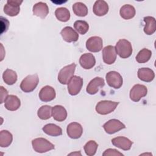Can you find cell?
<instances>
[{"mask_svg":"<svg viewBox=\"0 0 156 156\" xmlns=\"http://www.w3.org/2000/svg\"><path fill=\"white\" fill-rule=\"evenodd\" d=\"M115 48L116 54L122 58H127L132 55L133 51L132 44L126 39L119 40Z\"/></svg>","mask_w":156,"mask_h":156,"instance_id":"obj_1","label":"cell"},{"mask_svg":"<svg viewBox=\"0 0 156 156\" xmlns=\"http://www.w3.org/2000/svg\"><path fill=\"white\" fill-rule=\"evenodd\" d=\"M33 149L38 153H44L54 149V145L44 138H37L32 141Z\"/></svg>","mask_w":156,"mask_h":156,"instance_id":"obj_2","label":"cell"},{"mask_svg":"<svg viewBox=\"0 0 156 156\" xmlns=\"http://www.w3.org/2000/svg\"><path fill=\"white\" fill-rule=\"evenodd\" d=\"M38 82L39 79L37 74L29 75L22 80L20 88L24 93H30L35 89Z\"/></svg>","mask_w":156,"mask_h":156,"instance_id":"obj_3","label":"cell"},{"mask_svg":"<svg viewBox=\"0 0 156 156\" xmlns=\"http://www.w3.org/2000/svg\"><path fill=\"white\" fill-rule=\"evenodd\" d=\"M76 66V65L73 63L62 68L58 74V82L63 85L68 84L74 76Z\"/></svg>","mask_w":156,"mask_h":156,"instance_id":"obj_4","label":"cell"},{"mask_svg":"<svg viewBox=\"0 0 156 156\" xmlns=\"http://www.w3.org/2000/svg\"><path fill=\"white\" fill-rule=\"evenodd\" d=\"M118 104V102L107 100L101 101L96 104L95 109L98 113L105 115L113 112L116 109Z\"/></svg>","mask_w":156,"mask_h":156,"instance_id":"obj_5","label":"cell"},{"mask_svg":"<svg viewBox=\"0 0 156 156\" xmlns=\"http://www.w3.org/2000/svg\"><path fill=\"white\" fill-rule=\"evenodd\" d=\"M105 78L107 84L113 88L118 89L122 85L123 79L122 76L119 73L115 71H112L107 73Z\"/></svg>","mask_w":156,"mask_h":156,"instance_id":"obj_6","label":"cell"},{"mask_svg":"<svg viewBox=\"0 0 156 156\" xmlns=\"http://www.w3.org/2000/svg\"><path fill=\"white\" fill-rule=\"evenodd\" d=\"M147 93V88L144 85L136 84L130 91V98L133 102H138L141 98L146 96Z\"/></svg>","mask_w":156,"mask_h":156,"instance_id":"obj_7","label":"cell"},{"mask_svg":"<svg viewBox=\"0 0 156 156\" xmlns=\"http://www.w3.org/2000/svg\"><path fill=\"white\" fill-rule=\"evenodd\" d=\"M23 1L8 0L4 7V12L10 16H16L20 11V5Z\"/></svg>","mask_w":156,"mask_h":156,"instance_id":"obj_8","label":"cell"},{"mask_svg":"<svg viewBox=\"0 0 156 156\" xmlns=\"http://www.w3.org/2000/svg\"><path fill=\"white\" fill-rule=\"evenodd\" d=\"M83 85V79L80 76H73L68 83V91L72 96L77 95L81 90Z\"/></svg>","mask_w":156,"mask_h":156,"instance_id":"obj_9","label":"cell"},{"mask_svg":"<svg viewBox=\"0 0 156 156\" xmlns=\"http://www.w3.org/2000/svg\"><path fill=\"white\" fill-rule=\"evenodd\" d=\"M103 128L106 133L108 134H113L121 130V129H125L126 126L120 121L116 119H112L106 122L103 125Z\"/></svg>","mask_w":156,"mask_h":156,"instance_id":"obj_10","label":"cell"},{"mask_svg":"<svg viewBox=\"0 0 156 156\" xmlns=\"http://www.w3.org/2000/svg\"><path fill=\"white\" fill-rule=\"evenodd\" d=\"M116 52L115 48L112 45L105 46L102 50V58L105 63L112 65L116 60Z\"/></svg>","mask_w":156,"mask_h":156,"instance_id":"obj_11","label":"cell"},{"mask_svg":"<svg viewBox=\"0 0 156 156\" xmlns=\"http://www.w3.org/2000/svg\"><path fill=\"white\" fill-rule=\"evenodd\" d=\"M102 39L98 36L89 38L86 41V48L88 51L93 52H99L102 49Z\"/></svg>","mask_w":156,"mask_h":156,"instance_id":"obj_12","label":"cell"},{"mask_svg":"<svg viewBox=\"0 0 156 156\" xmlns=\"http://www.w3.org/2000/svg\"><path fill=\"white\" fill-rule=\"evenodd\" d=\"M66 132L68 136L71 138L78 139L82 135L83 128L82 126L78 122H71L67 126Z\"/></svg>","mask_w":156,"mask_h":156,"instance_id":"obj_13","label":"cell"},{"mask_svg":"<svg viewBox=\"0 0 156 156\" xmlns=\"http://www.w3.org/2000/svg\"><path fill=\"white\" fill-rule=\"evenodd\" d=\"M105 82L103 78L96 77L93 79L88 84L86 91L90 94H95L98 93L99 88L104 86Z\"/></svg>","mask_w":156,"mask_h":156,"instance_id":"obj_14","label":"cell"},{"mask_svg":"<svg viewBox=\"0 0 156 156\" xmlns=\"http://www.w3.org/2000/svg\"><path fill=\"white\" fill-rule=\"evenodd\" d=\"M56 96L55 91L51 86L43 87L39 92V98L43 102H49L55 99Z\"/></svg>","mask_w":156,"mask_h":156,"instance_id":"obj_15","label":"cell"},{"mask_svg":"<svg viewBox=\"0 0 156 156\" xmlns=\"http://www.w3.org/2000/svg\"><path fill=\"white\" fill-rule=\"evenodd\" d=\"M60 34L64 41L71 43L78 40L79 35L77 32L70 26L65 27L61 31Z\"/></svg>","mask_w":156,"mask_h":156,"instance_id":"obj_16","label":"cell"},{"mask_svg":"<svg viewBox=\"0 0 156 156\" xmlns=\"http://www.w3.org/2000/svg\"><path fill=\"white\" fill-rule=\"evenodd\" d=\"M112 143L113 146L119 149L124 151H129L130 149L133 142L126 137L118 136L112 140Z\"/></svg>","mask_w":156,"mask_h":156,"instance_id":"obj_17","label":"cell"},{"mask_svg":"<svg viewBox=\"0 0 156 156\" xmlns=\"http://www.w3.org/2000/svg\"><path fill=\"white\" fill-rule=\"evenodd\" d=\"M79 63L83 68L90 69L95 65L96 59L92 54L85 53L80 56L79 58Z\"/></svg>","mask_w":156,"mask_h":156,"instance_id":"obj_18","label":"cell"},{"mask_svg":"<svg viewBox=\"0 0 156 156\" xmlns=\"http://www.w3.org/2000/svg\"><path fill=\"white\" fill-rule=\"evenodd\" d=\"M32 12L34 15L44 19L49 13V8L46 3L39 2L34 5Z\"/></svg>","mask_w":156,"mask_h":156,"instance_id":"obj_19","label":"cell"},{"mask_svg":"<svg viewBox=\"0 0 156 156\" xmlns=\"http://www.w3.org/2000/svg\"><path fill=\"white\" fill-rule=\"evenodd\" d=\"M21 105L20 99L15 95H9L4 101L5 108L10 111L18 110Z\"/></svg>","mask_w":156,"mask_h":156,"instance_id":"obj_20","label":"cell"},{"mask_svg":"<svg viewBox=\"0 0 156 156\" xmlns=\"http://www.w3.org/2000/svg\"><path fill=\"white\" fill-rule=\"evenodd\" d=\"M93 13L98 16H102L106 15L108 12V5L103 0L96 1L93 7Z\"/></svg>","mask_w":156,"mask_h":156,"instance_id":"obj_21","label":"cell"},{"mask_svg":"<svg viewBox=\"0 0 156 156\" xmlns=\"http://www.w3.org/2000/svg\"><path fill=\"white\" fill-rule=\"evenodd\" d=\"M52 116L55 121L62 122L66 119L67 112L64 107L57 105L52 108Z\"/></svg>","mask_w":156,"mask_h":156,"instance_id":"obj_22","label":"cell"},{"mask_svg":"<svg viewBox=\"0 0 156 156\" xmlns=\"http://www.w3.org/2000/svg\"><path fill=\"white\" fill-rule=\"evenodd\" d=\"M138 77L142 81L150 82L155 77V74L153 70L149 68H141L138 70Z\"/></svg>","mask_w":156,"mask_h":156,"instance_id":"obj_23","label":"cell"},{"mask_svg":"<svg viewBox=\"0 0 156 156\" xmlns=\"http://www.w3.org/2000/svg\"><path fill=\"white\" fill-rule=\"evenodd\" d=\"M145 25L144 27V32L146 34L150 35H152L156 30V22L155 18L152 16H146L144 18Z\"/></svg>","mask_w":156,"mask_h":156,"instance_id":"obj_24","label":"cell"},{"mask_svg":"<svg viewBox=\"0 0 156 156\" xmlns=\"http://www.w3.org/2000/svg\"><path fill=\"white\" fill-rule=\"evenodd\" d=\"M136 11L133 6L130 4H125L122 6L119 10V14L121 18L124 20H130L135 15Z\"/></svg>","mask_w":156,"mask_h":156,"instance_id":"obj_25","label":"cell"},{"mask_svg":"<svg viewBox=\"0 0 156 156\" xmlns=\"http://www.w3.org/2000/svg\"><path fill=\"white\" fill-rule=\"evenodd\" d=\"M42 130L46 134L52 136H57L62 134L61 127L54 124H48L42 128Z\"/></svg>","mask_w":156,"mask_h":156,"instance_id":"obj_26","label":"cell"},{"mask_svg":"<svg viewBox=\"0 0 156 156\" xmlns=\"http://www.w3.org/2000/svg\"><path fill=\"white\" fill-rule=\"evenodd\" d=\"M13 140L12 133L6 130H1L0 132V146L1 147H7L9 146Z\"/></svg>","mask_w":156,"mask_h":156,"instance_id":"obj_27","label":"cell"},{"mask_svg":"<svg viewBox=\"0 0 156 156\" xmlns=\"http://www.w3.org/2000/svg\"><path fill=\"white\" fill-rule=\"evenodd\" d=\"M2 79L4 82L9 85H13L17 80V74L16 72L12 69H7L3 73Z\"/></svg>","mask_w":156,"mask_h":156,"instance_id":"obj_28","label":"cell"},{"mask_svg":"<svg viewBox=\"0 0 156 156\" xmlns=\"http://www.w3.org/2000/svg\"><path fill=\"white\" fill-rule=\"evenodd\" d=\"M73 10L78 16L83 17L88 14V8L86 5L81 2H77L73 5Z\"/></svg>","mask_w":156,"mask_h":156,"instance_id":"obj_29","label":"cell"},{"mask_svg":"<svg viewBox=\"0 0 156 156\" xmlns=\"http://www.w3.org/2000/svg\"><path fill=\"white\" fill-rule=\"evenodd\" d=\"M55 15L57 20L62 22H66L70 18V12L65 7L57 8L55 11Z\"/></svg>","mask_w":156,"mask_h":156,"instance_id":"obj_30","label":"cell"},{"mask_svg":"<svg viewBox=\"0 0 156 156\" xmlns=\"http://www.w3.org/2000/svg\"><path fill=\"white\" fill-rule=\"evenodd\" d=\"M152 55V52L151 50L143 48L138 53L136 56V60L138 63H143L148 62Z\"/></svg>","mask_w":156,"mask_h":156,"instance_id":"obj_31","label":"cell"},{"mask_svg":"<svg viewBox=\"0 0 156 156\" xmlns=\"http://www.w3.org/2000/svg\"><path fill=\"white\" fill-rule=\"evenodd\" d=\"M52 107L48 105L41 106L37 112V115L41 119L46 120L49 119L52 115Z\"/></svg>","mask_w":156,"mask_h":156,"instance_id":"obj_32","label":"cell"},{"mask_svg":"<svg viewBox=\"0 0 156 156\" xmlns=\"http://www.w3.org/2000/svg\"><path fill=\"white\" fill-rule=\"evenodd\" d=\"M74 27L76 31L81 35L85 34L89 29V25L88 23L83 20L76 21L74 23Z\"/></svg>","mask_w":156,"mask_h":156,"instance_id":"obj_33","label":"cell"},{"mask_svg":"<svg viewBox=\"0 0 156 156\" xmlns=\"http://www.w3.org/2000/svg\"><path fill=\"white\" fill-rule=\"evenodd\" d=\"M98 144L94 140H90L84 146L83 149L85 154L88 156L94 155L97 151Z\"/></svg>","mask_w":156,"mask_h":156,"instance_id":"obj_34","label":"cell"},{"mask_svg":"<svg viewBox=\"0 0 156 156\" xmlns=\"http://www.w3.org/2000/svg\"><path fill=\"white\" fill-rule=\"evenodd\" d=\"M103 156H112V155H115V156H123L124 155L119 152L118 151L115 149H106L104 152L102 154Z\"/></svg>","mask_w":156,"mask_h":156,"instance_id":"obj_35","label":"cell"},{"mask_svg":"<svg viewBox=\"0 0 156 156\" xmlns=\"http://www.w3.org/2000/svg\"><path fill=\"white\" fill-rule=\"evenodd\" d=\"M0 88H1V98L0 103L2 104L3 102H4L5 99L8 96V91L2 86H1Z\"/></svg>","mask_w":156,"mask_h":156,"instance_id":"obj_36","label":"cell"},{"mask_svg":"<svg viewBox=\"0 0 156 156\" xmlns=\"http://www.w3.org/2000/svg\"><path fill=\"white\" fill-rule=\"evenodd\" d=\"M69 155H81V154L79 152H74V153H71Z\"/></svg>","mask_w":156,"mask_h":156,"instance_id":"obj_37","label":"cell"}]
</instances>
